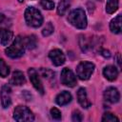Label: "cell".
Listing matches in <instances>:
<instances>
[{"instance_id":"obj_30","label":"cell","mask_w":122,"mask_h":122,"mask_svg":"<svg viewBox=\"0 0 122 122\" xmlns=\"http://www.w3.org/2000/svg\"><path fill=\"white\" fill-rule=\"evenodd\" d=\"M18 2H19V3H23V2H24V0H18Z\"/></svg>"},{"instance_id":"obj_24","label":"cell","mask_w":122,"mask_h":122,"mask_svg":"<svg viewBox=\"0 0 122 122\" xmlns=\"http://www.w3.org/2000/svg\"><path fill=\"white\" fill-rule=\"evenodd\" d=\"M53 30H54L53 25L51 22H49L46 24V27L42 30V34H43V36H49L53 32Z\"/></svg>"},{"instance_id":"obj_18","label":"cell","mask_w":122,"mask_h":122,"mask_svg":"<svg viewBox=\"0 0 122 122\" xmlns=\"http://www.w3.org/2000/svg\"><path fill=\"white\" fill-rule=\"evenodd\" d=\"M117 10H118V0H107V3H106L107 13L112 14Z\"/></svg>"},{"instance_id":"obj_12","label":"cell","mask_w":122,"mask_h":122,"mask_svg":"<svg viewBox=\"0 0 122 122\" xmlns=\"http://www.w3.org/2000/svg\"><path fill=\"white\" fill-rule=\"evenodd\" d=\"M103 74H104L105 78H107L109 81H113L118 76V71L114 66L110 65V66H107L104 68Z\"/></svg>"},{"instance_id":"obj_23","label":"cell","mask_w":122,"mask_h":122,"mask_svg":"<svg viewBox=\"0 0 122 122\" xmlns=\"http://www.w3.org/2000/svg\"><path fill=\"white\" fill-rule=\"evenodd\" d=\"M102 121L103 122H118L119 119L111 112H105L102 116Z\"/></svg>"},{"instance_id":"obj_6","label":"cell","mask_w":122,"mask_h":122,"mask_svg":"<svg viewBox=\"0 0 122 122\" xmlns=\"http://www.w3.org/2000/svg\"><path fill=\"white\" fill-rule=\"evenodd\" d=\"M61 82L65 86L68 87H74L76 85V78L74 73L68 68H64L61 71Z\"/></svg>"},{"instance_id":"obj_20","label":"cell","mask_w":122,"mask_h":122,"mask_svg":"<svg viewBox=\"0 0 122 122\" xmlns=\"http://www.w3.org/2000/svg\"><path fill=\"white\" fill-rule=\"evenodd\" d=\"M25 44H26V47L29 48V49H34L36 47V37L35 35L31 34L28 37L25 38Z\"/></svg>"},{"instance_id":"obj_2","label":"cell","mask_w":122,"mask_h":122,"mask_svg":"<svg viewBox=\"0 0 122 122\" xmlns=\"http://www.w3.org/2000/svg\"><path fill=\"white\" fill-rule=\"evenodd\" d=\"M68 21L77 29H85L87 27V17L84 10L75 9L68 15Z\"/></svg>"},{"instance_id":"obj_1","label":"cell","mask_w":122,"mask_h":122,"mask_svg":"<svg viewBox=\"0 0 122 122\" xmlns=\"http://www.w3.org/2000/svg\"><path fill=\"white\" fill-rule=\"evenodd\" d=\"M25 49H26L25 38H22L20 35H18L15 37L11 45L5 50V52L10 58H19L24 54Z\"/></svg>"},{"instance_id":"obj_5","label":"cell","mask_w":122,"mask_h":122,"mask_svg":"<svg viewBox=\"0 0 122 122\" xmlns=\"http://www.w3.org/2000/svg\"><path fill=\"white\" fill-rule=\"evenodd\" d=\"M13 118L18 122L33 121L34 116L31 111L25 106H17L13 111Z\"/></svg>"},{"instance_id":"obj_22","label":"cell","mask_w":122,"mask_h":122,"mask_svg":"<svg viewBox=\"0 0 122 122\" xmlns=\"http://www.w3.org/2000/svg\"><path fill=\"white\" fill-rule=\"evenodd\" d=\"M40 74L41 76H43L45 79H48V80L54 78V72L50 69H43V68L40 69Z\"/></svg>"},{"instance_id":"obj_11","label":"cell","mask_w":122,"mask_h":122,"mask_svg":"<svg viewBox=\"0 0 122 122\" xmlns=\"http://www.w3.org/2000/svg\"><path fill=\"white\" fill-rule=\"evenodd\" d=\"M77 99H78L79 104L85 109H88L89 107L92 106V102L88 99L86 89H84V88H80L78 90V92H77Z\"/></svg>"},{"instance_id":"obj_13","label":"cell","mask_w":122,"mask_h":122,"mask_svg":"<svg viewBox=\"0 0 122 122\" xmlns=\"http://www.w3.org/2000/svg\"><path fill=\"white\" fill-rule=\"evenodd\" d=\"M71 101V94L67 92V91H63L61 92L55 98V102L59 105V106H64L69 104Z\"/></svg>"},{"instance_id":"obj_29","label":"cell","mask_w":122,"mask_h":122,"mask_svg":"<svg viewBox=\"0 0 122 122\" xmlns=\"http://www.w3.org/2000/svg\"><path fill=\"white\" fill-rule=\"evenodd\" d=\"M115 58H116V63L118 64V67L120 69L121 68V56H120V53H117L116 56H115Z\"/></svg>"},{"instance_id":"obj_15","label":"cell","mask_w":122,"mask_h":122,"mask_svg":"<svg viewBox=\"0 0 122 122\" xmlns=\"http://www.w3.org/2000/svg\"><path fill=\"white\" fill-rule=\"evenodd\" d=\"M121 25H122V16L120 14H118L110 23L111 31L113 33H120L121 32Z\"/></svg>"},{"instance_id":"obj_31","label":"cell","mask_w":122,"mask_h":122,"mask_svg":"<svg viewBox=\"0 0 122 122\" xmlns=\"http://www.w3.org/2000/svg\"><path fill=\"white\" fill-rule=\"evenodd\" d=\"M97 1H101V0H97Z\"/></svg>"},{"instance_id":"obj_21","label":"cell","mask_w":122,"mask_h":122,"mask_svg":"<svg viewBox=\"0 0 122 122\" xmlns=\"http://www.w3.org/2000/svg\"><path fill=\"white\" fill-rule=\"evenodd\" d=\"M79 45H80V48L83 51H87L90 48H91V44L90 42L87 40V38L83 35L80 36V39H79Z\"/></svg>"},{"instance_id":"obj_8","label":"cell","mask_w":122,"mask_h":122,"mask_svg":"<svg viewBox=\"0 0 122 122\" xmlns=\"http://www.w3.org/2000/svg\"><path fill=\"white\" fill-rule=\"evenodd\" d=\"M1 103L3 108H8L11 104V89L8 85H4L0 92Z\"/></svg>"},{"instance_id":"obj_7","label":"cell","mask_w":122,"mask_h":122,"mask_svg":"<svg viewBox=\"0 0 122 122\" xmlns=\"http://www.w3.org/2000/svg\"><path fill=\"white\" fill-rule=\"evenodd\" d=\"M28 73H29V77H30V80L32 86H33L41 94H44V87H43V85H42V83H41V80H40V78H39V75H38L37 71H36L34 69L30 68V69H29Z\"/></svg>"},{"instance_id":"obj_10","label":"cell","mask_w":122,"mask_h":122,"mask_svg":"<svg viewBox=\"0 0 122 122\" xmlns=\"http://www.w3.org/2000/svg\"><path fill=\"white\" fill-rule=\"evenodd\" d=\"M104 98L106 101L110 102V103H116L119 101L120 99V94L117 89L113 88V87H110L108 88L105 92H104Z\"/></svg>"},{"instance_id":"obj_19","label":"cell","mask_w":122,"mask_h":122,"mask_svg":"<svg viewBox=\"0 0 122 122\" xmlns=\"http://www.w3.org/2000/svg\"><path fill=\"white\" fill-rule=\"evenodd\" d=\"M10 73V68L6 62L0 58V77H7Z\"/></svg>"},{"instance_id":"obj_14","label":"cell","mask_w":122,"mask_h":122,"mask_svg":"<svg viewBox=\"0 0 122 122\" xmlns=\"http://www.w3.org/2000/svg\"><path fill=\"white\" fill-rule=\"evenodd\" d=\"M13 32L7 29H0V44L7 46L12 39Z\"/></svg>"},{"instance_id":"obj_17","label":"cell","mask_w":122,"mask_h":122,"mask_svg":"<svg viewBox=\"0 0 122 122\" xmlns=\"http://www.w3.org/2000/svg\"><path fill=\"white\" fill-rule=\"evenodd\" d=\"M70 6H71L70 0H61L57 6V13L61 16L64 15L68 10V9L70 8Z\"/></svg>"},{"instance_id":"obj_27","label":"cell","mask_w":122,"mask_h":122,"mask_svg":"<svg viewBox=\"0 0 122 122\" xmlns=\"http://www.w3.org/2000/svg\"><path fill=\"white\" fill-rule=\"evenodd\" d=\"M71 119H72V121H74V122H80V121H82L83 117H82L81 112H80L79 111H74V112H72Z\"/></svg>"},{"instance_id":"obj_3","label":"cell","mask_w":122,"mask_h":122,"mask_svg":"<svg viewBox=\"0 0 122 122\" xmlns=\"http://www.w3.org/2000/svg\"><path fill=\"white\" fill-rule=\"evenodd\" d=\"M25 20L29 26L32 28H39L43 23V16L37 9L28 7L25 10Z\"/></svg>"},{"instance_id":"obj_26","label":"cell","mask_w":122,"mask_h":122,"mask_svg":"<svg viewBox=\"0 0 122 122\" xmlns=\"http://www.w3.org/2000/svg\"><path fill=\"white\" fill-rule=\"evenodd\" d=\"M51 115L54 120H60L61 119V112L56 108L51 109Z\"/></svg>"},{"instance_id":"obj_28","label":"cell","mask_w":122,"mask_h":122,"mask_svg":"<svg viewBox=\"0 0 122 122\" xmlns=\"http://www.w3.org/2000/svg\"><path fill=\"white\" fill-rule=\"evenodd\" d=\"M99 53H100L103 57H105V58H110V57H111V52H110V51H108V50L102 49V50H100Z\"/></svg>"},{"instance_id":"obj_16","label":"cell","mask_w":122,"mask_h":122,"mask_svg":"<svg viewBox=\"0 0 122 122\" xmlns=\"http://www.w3.org/2000/svg\"><path fill=\"white\" fill-rule=\"evenodd\" d=\"M25 76L23 74L22 71H13L12 75H11V78L10 80V83L12 84V85H17V86H20V85H23L25 83Z\"/></svg>"},{"instance_id":"obj_25","label":"cell","mask_w":122,"mask_h":122,"mask_svg":"<svg viewBox=\"0 0 122 122\" xmlns=\"http://www.w3.org/2000/svg\"><path fill=\"white\" fill-rule=\"evenodd\" d=\"M40 5L43 9L45 10H52L54 8V3L51 0H41L40 1Z\"/></svg>"},{"instance_id":"obj_9","label":"cell","mask_w":122,"mask_h":122,"mask_svg":"<svg viewBox=\"0 0 122 122\" xmlns=\"http://www.w3.org/2000/svg\"><path fill=\"white\" fill-rule=\"evenodd\" d=\"M49 57L54 66H61L65 63V55L63 51L59 49L51 50L49 52Z\"/></svg>"},{"instance_id":"obj_4","label":"cell","mask_w":122,"mask_h":122,"mask_svg":"<svg viewBox=\"0 0 122 122\" xmlns=\"http://www.w3.org/2000/svg\"><path fill=\"white\" fill-rule=\"evenodd\" d=\"M94 71V64L89 61L80 62L76 68V74L81 80H88Z\"/></svg>"}]
</instances>
